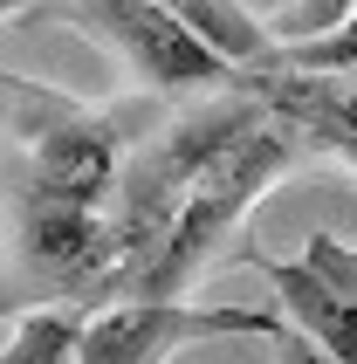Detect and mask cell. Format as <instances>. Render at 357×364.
<instances>
[{"label": "cell", "mask_w": 357, "mask_h": 364, "mask_svg": "<svg viewBox=\"0 0 357 364\" xmlns=\"http://www.w3.org/2000/svg\"><path fill=\"white\" fill-rule=\"evenodd\" d=\"M302 262L316 268V275H330V282L357 303V247L351 241H337V234H309V241H302Z\"/></svg>", "instance_id": "7"}, {"label": "cell", "mask_w": 357, "mask_h": 364, "mask_svg": "<svg viewBox=\"0 0 357 364\" xmlns=\"http://www.w3.org/2000/svg\"><path fill=\"white\" fill-rule=\"evenodd\" d=\"M41 7H48V0H41Z\"/></svg>", "instance_id": "9"}, {"label": "cell", "mask_w": 357, "mask_h": 364, "mask_svg": "<svg viewBox=\"0 0 357 364\" xmlns=\"http://www.w3.org/2000/svg\"><path fill=\"white\" fill-rule=\"evenodd\" d=\"M275 364H337V358H330V350H323L316 344V337H309V330H296V323H282L275 330Z\"/></svg>", "instance_id": "8"}, {"label": "cell", "mask_w": 357, "mask_h": 364, "mask_svg": "<svg viewBox=\"0 0 357 364\" xmlns=\"http://www.w3.org/2000/svg\"><path fill=\"white\" fill-rule=\"evenodd\" d=\"M240 262L268 275L282 316H289L296 330H309L337 364H357V303L330 282V275H316L309 262H275V255H261V247H240Z\"/></svg>", "instance_id": "5"}, {"label": "cell", "mask_w": 357, "mask_h": 364, "mask_svg": "<svg viewBox=\"0 0 357 364\" xmlns=\"http://www.w3.org/2000/svg\"><path fill=\"white\" fill-rule=\"evenodd\" d=\"M296 144H302V131L282 117V110H275V117H255L247 131H234V138L186 179L178 213H172L159 255H151V268L138 275L131 296H178V289H186L199 268L240 234V220L255 213V200L296 165Z\"/></svg>", "instance_id": "1"}, {"label": "cell", "mask_w": 357, "mask_h": 364, "mask_svg": "<svg viewBox=\"0 0 357 364\" xmlns=\"http://www.w3.org/2000/svg\"><path fill=\"white\" fill-rule=\"evenodd\" d=\"M0 110L14 124V151H21V193H48V200H76L97 206L124 172V131L82 103L21 82L0 90Z\"/></svg>", "instance_id": "3"}, {"label": "cell", "mask_w": 357, "mask_h": 364, "mask_svg": "<svg viewBox=\"0 0 357 364\" xmlns=\"http://www.w3.org/2000/svg\"><path fill=\"white\" fill-rule=\"evenodd\" d=\"M41 14H55V21H69V28H90L97 41H110L151 97L234 90V82L247 76V62L213 48V41L199 35L178 7H165V0H48Z\"/></svg>", "instance_id": "2"}, {"label": "cell", "mask_w": 357, "mask_h": 364, "mask_svg": "<svg viewBox=\"0 0 357 364\" xmlns=\"http://www.w3.org/2000/svg\"><path fill=\"white\" fill-rule=\"evenodd\" d=\"M289 323L275 309H186L172 296H124V303H103L97 316H82L76 337V364H165L178 344H199V337H275Z\"/></svg>", "instance_id": "4"}, {"label": "cell", "mask_w": 357, "mask_h": 364, "mask_svg": "<svg viewBox=\"0 0 357 364\" xmlns=\"http://www.w3.org/2000/svg\"><path fill=\"white\" fill-rule=\"evenodd\" d=\"M343 21H351V0H289V7L268 21V35H275V48H289V41L330 35V28H343Z\"/></svg>", "instance_id": "6"}]
</instances>
